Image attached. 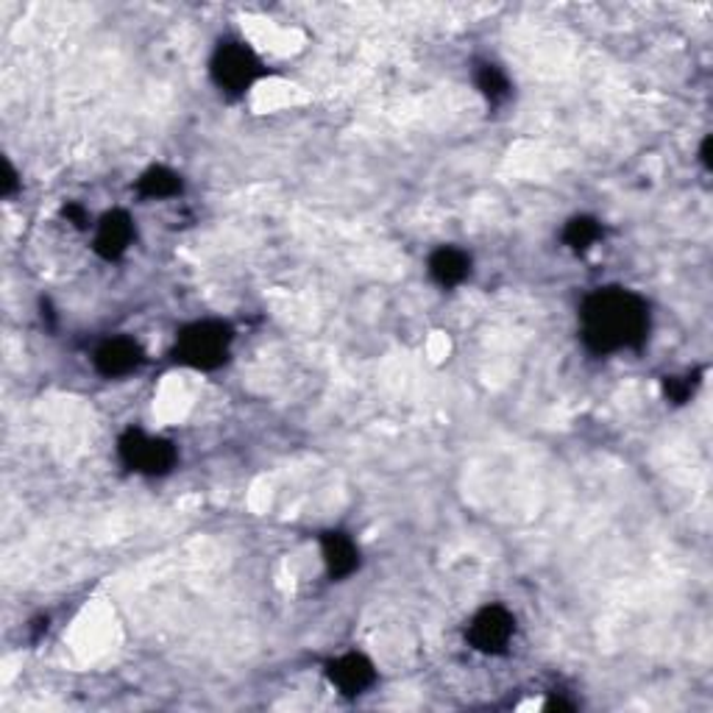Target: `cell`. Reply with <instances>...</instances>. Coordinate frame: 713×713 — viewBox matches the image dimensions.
<instances>
[{
  "label": "cell",
  "instance_id": "cell-6",
  "mask_svg": "<svg viewBox=\"0 0 713 713\" xmlns=\"http://www.w3.org/2000/svg\"><path fill=\"white\" fill-rule=\"evenodd\" d=\"M326 678L343 696H360L377 683V669L360 652H346L326 663Z\"/></svg>",
  "mask_w": 713,
  "mask_h": 713
},
{
  "label": "cell",
  "instance_id": "cell-13",
  "mask_svg": "<svg viewBox=\"0 0 713 713\" xmlns=\"http://www.w3.org/2000/svg\"><path fill=\"white\" fill-rule=\"evenodd\" d=\"M474 82L476 87H480V93L485 95L491 104H502V101L511 95V78H507V73L499 67V64H491V62L476 64Z\"/></svg>",
  "mask_w": 713,
  "mask_h": 713
},
{
  "label": "cell",
  "instance_id": "cell-16",
  "mask_svg": "<svg viewBox=\"0 0 713 713\" xmlns=\"http://www.w3.org/2000/svg\"><path fill=\"white\" fill-rule=\"evenodd\" d=\"M18 185H20V181H18V170H14L12 162H9V159H7V162H3V187H0V190H3V196L9 198L14 190H18Z\"/></svg>",
  "mask_w": 713,
  "mask_h": 713
},
{
  "label": "cell",
  "instance_id": "cell-8",
  "mask_svg": "<svg viewBox=\"0 0 713 713\" xmlns=\"http://www.w3.org/2000/svg\"><path fill=\"white\" fill-rule=\"evenodd\" d=\"M134 238H137V227H134L132 216L126 209H112L95 227V254L101 260H120L128 249H132Z\"/></svg>",
  "mask_w": 713,
  "mask_h": 713
},
{
  "label": "cell",
  "instance_id": "cell-4",
  "mask_svg": "<svg viewBox=\"0 0 713 713\" xmlns=\"http://www.w3.org/2000/svg\"><path fill=\"white\" fill-rule=\"evenodd\" d=\"M117 454L137 474L162 476L176 469L179 449L165 438H154L143 430H126L117 441Z\"/></svg>",
  "mask_w": 713,
  "mask_h": 713
},
{
  "label": "cell",
  "instance_id": "cell-5",
  "mask_svg": "<svg viewBox=\"0 0 713 713\" xmlns=\"http://www.w3.org/2000/svg\"><path fill=\"white\" fill-rule=\"evenodd\" d=\"M516 636V616L502 605H487L471 619L465 638L482 656H502Z\"/></svg>",
  "mask_w": 713,
  "mask_h": 713
},
{
  "label": "cell",
  "instance_id": "cell-7",
  "mask_svg": "<svg viewBox=\"0 0 713 713\" xmlns=\"http://www.w3.org/2000/svg\"><path fill=\"white\" fill-rule=\"evenodd\" d=\"M95 371L106 379L128 377V374L137 371L143 363H146V352L132 337H109L98 346L93 357Z\"/></svg>",
  "mask_w": 713,
  "mask_h": 713
},
{
  "label": "cell",
  "instance_id": "cell-3",
  "mask_svg": "<svg viewBox=\"0 0 713 713\" xmlns=\"http://www.w3.org/2000/svg\"><path fill=\"white\" fill-rule=\"evenodd\" d=\"M209 73L212 82L229 95H243L249 93L256 84V78L262 76V62L245 42L240 40H223L221 45L212 53L209 62Z\"/></svg>",
  "mask_w": 713,
  "mask_h": 713
},
{
  "label": "cell",
  "instance_id": "cell-9",
  "mask_svg": "<svg viewBox=\"0 0 713 713\" xmlns=\"http://www.w3.org/2000/svg\"><path fill=\"white\" fill-rule=\"evenodd\" d=\"M321 555L332 580H348L360 568V546L354 544L352 535L332 529L321 538Z\"/></svg>",
  "mask_w": 713,
  "mask_h": 713
},
{
  "label": "cell",
  "instance_id": "cell-14",
  "mask_svg": "<svg viewBox=\"0 0 713 713\" xmlns=\"http://www.w3.org/2000/svg\"><path fill=\"white\" fill-rule=\"evenodd\" d=\"M696 382H700L696 377H667V382H663V394H667V399L674 401V405H685V401L694 396Z\"/></svg>",
  "mask_w": 713,
  "mask_h": 713
},
{
  "label": "cell",
  "instance_id": "cell-15",
  "mask_svg": "<svg viewBox=\"0 0 713 713\" xmlns=\"http://www.w3.org/2000/svg\"><path fill=\"white\" fill-rule=\"evenodd\" d=\"M62 212H64V218H67L70 223H76L78 229L87 227L90 218H87V212H84V207H78V203H67V207H64Z\"/></svg>",
  "mask_w": 713,
  "mask_h": 713
},
{
  "label": "cell",
  "instance_id": "cell-1",
  "mask_svg": "<svg viewBox=\"0 0 713 713\" xmlns=\"http://www.w3.org/2000/svg\"><path fill=\"white\" fill-rule=\"evenodd\" d=\"M580 326L594 354L638 348L650 337V304L627 287H599L583 302Z\"/></svg>",
  "mask_w": 713,
  "mask_h": 713
},
{
  "label": "cell",
  "instance_id": "cell-11",
  "mask_svg": "<svg viewBox=\"0 0 713 713\" xmlns=\"http://www.w3.org/2000/svg\"><path fill=\"white\" fill-rule=\"evenodd\" d=\"M181 176L176 170L165 168V165H154L146 174L137 179V192L151 201H162V198H176L181 192Z\"/></svg>",
  "mask_w": 713,
  "mask_h": 713
},
{
  "label": "cell",
  "instance_id": "cell-17",
  "mask_svg": "<svg viewBox=\"0 0 713 713\" xmlns=\"http://www.w3.org/2000/svg\"><path fill=\"white\" fill-rule=\"evenodd\" d=\"M702 162L711 168V137H705V143H702Z\"/></svg>",
  "mask_w": 713,
  "mask_h": 713
},
{
  "label": "cell",
  "instance_id": "cell-12",
  "mask_svg": "<svg viewBox=\"0 0 713 713\" xmlns=\"http://www.w3.org/2000/svg\"><path fill=\"white\" fill-rule=\"evenodd\" d=\"M599 240H602V223L591 216L572 218V221L566 223V229H563V243L572 251H577V254H586Z\"/></svg>",
  "mask_w": 713,
  "mask_h": 713
},
{
  "label": "cell",
  "instance_id": "cell-2",
  "mask_svg": "<svg viewBox=\"0 0 713 713\" xmlns=\"http://www.w3.org/2000/svg\"><path fill=\"white\" fill-rule=\"evenodd\" d=\"M232 340V326L223 321H196L176 337L174 360L196 371H212L229 360Z\"/></svg>",
  "mask_w": 713,
  "mask_h": 713
},
{
  "label": "cell",
  "instance_id": "cell-10",
  "mask_svg": "<svg viewBox=\"0 0 713 713\" xmlns=\"http://www.w3.org/2000/svg\"><path fill=\"white\" fill-rule=\"evenodd\" d=\"M427 271L441 287H458L471 276V256L465 251L452 249V245H443V249L432 251Z\"/></svg>",
  "mask_w": 713,
  "mask_h": 713
}]
</instances>
